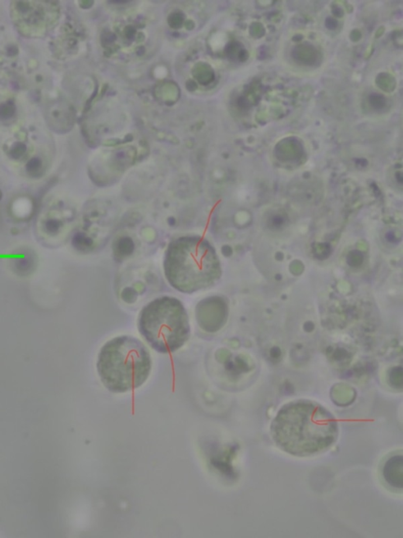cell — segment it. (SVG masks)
Segmentation results:
<instances>
[{"mask_svg":"<svg viewBox=\"0 0 403 538\" xmlns=\"http://www.w3.org/2000/svg\"><path fill=\"white\" fill-rule=\"evenodd\" d=\"M337 422L332 413L312 402H298L282 408L271 426L275 443L298 457L325 451L338 437Z\"/></svg>","mask_w":403,"mask_h":538,"instance_id":"cell-1","label":"cell"},{"mask_svg":"<svg viewBox=\"0 0 403 538\" xmlns=\"http://www.w3.org/2000/svg\"><path fill=\"white\" fill-rule=\"evenodd\" d=\"M164 268L170 285L185 294L210 287L221 275L214 248L208 241L195 237L173 241L166 251Z\"/></svg>","mask_w":403,"mask_h":538,"instance_id":"cell-2","label":"cell"},{"mask_svg":"<svg viewBox=\"0 0 403 538\" xmlns=\"http://www.w3.org/2000/svg\"><path fill=\"white\" fill-rule=\"evenodd\" d=\"M100 381L114 393H125L144 385L152 361L146 346L138 339L121 336L107 342L97 360Z\"/></svg>","mask_w":403,"mask_h":538,"instance_id":"cell-3","label":"cell"},{"mask_svg":"<svg viewBox=\"0 0 403 538\" xmlns=\"http://www.w3.org/2000/svg\"><path fill=\"white\" fill-rule=\"evenodd\" d=\"M138 329L147 344L161 354L176 352L191 336L189 317L184 305L169 296L158 298L142 309Z\"/></svg>","mask_w":403,"mask_h":538,"instance_id":"cell-4","label":"cell"},{"mask_svg":"<svg viewBox=\"0 0 403 538\" xmlns=\"http://www.w3.org/2000/svg\"><path fill=\"white\" fill-rule=\"evenodd\" d=\"M383 476L386 482L394 488L401 489L403 487V457L396 454L389 459L383 469Z\"/></svg>","mask_w":403,"mask_h":538,"instance_id":"cell-5","label":"cell"}]
</instances>
